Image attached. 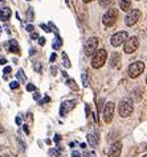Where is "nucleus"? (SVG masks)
<instances>
[{"label":"nucleus","mask_w":147,"mask_h":157,"mask_svg":"<svg viewBox=\"0 0 147 157\" xmlns=\"http://www.w3.org/2000/svg\"><path fill=\"white\" fill-rule=\"evenodd\" d=\"M40 98H41V94L38 93V91H36V93L33 94V99H34V100H38Z\"/></svg>","instance_id":"30"},{"label":"nucleus","mask_w":147,"mask_h":157,"mask_svg":"<svg viewBox=\"0 0 147 157\" xmlns=\"http://www.w3.org/2000/svg\"><path fill=\"white\" fill-rule=\"evenodd\" d=\"M66 85H68L69 87H72L73 90H78V86L76 85V82L73 81V79H68V81H66Z\"/></svg>","instance_id":"21"},{"label":"nucleus","mask_w":147,"mask_h":157,"mask_svg":"<svg viewBox=\"0 0 147 157\" xmlns=\"http://www.w3.org/2000/svg\"><path fill=\"white\" fill-rule=\"evenodd\" d=\"M62 65L65 67H70V62H69V58H68L66 53H62Z\"/></svg>","instance_id":"20"},{"label":"nucleus","mask_w":147,"mask_h":157,"mask_svg":"<svg viewBox=\"0 0 147 157\" xmlns=\"http://www.w3.org/2000/svg\"><path fill=\"white\" fill-rule=\"evenodd\" d=\"M119 7L122 11H129L131 8V0H119Z\"/></svg>","instance_id":"15"},{"label":"nucleus","mask_w":147,"mask_h":157,"mask_svg":"<svg viewBox=\"0 0 147 157\" xmlns=\"http://www.w3.org/2000/svg\"><path fill=\"white\" fill-rule=\"evenodd\" d=\"M48 102H50V98H49V97H46L44 100H42V102H40V104H44V103H48Z\"/></svg>","instance_id":"38"},{"label":"nucleus","mask_w":147,"mask_h":157,"mask_svg":"<svg viewBox=\"0 0 147 157\" xmlns=\"http://www.w3.org/2000/svg\"><path fill=\"white\" fill-rule=\"evenodd\" d=\"M118 111H119V115L122 117H127L133 114L134 111V106H133V102L130 99H123L122 102L119 103V107H118Z\"/></svg>","instance_id":"2"},{"label":"nucleus","mask_w":147,"mask_h":157,"mask_svg":"<svg viewBox=\"0 0 147 157\" xmlns=\"http://www.w3.org/2000/svg\"><path fill=\"white\" fill-rule=\"evenodd\" d=\"M40 27H41L42 29H44V30H45V32H50V30H49V28H48V27H46V25H45V24H41V25H40Z\"/></svg>","instance_id":"36"},{"label":"nucleus","mask_w":147,"mask_h":157,"mask_svg":"<svg viewBox=\"0 0 147 157\" xmlns=\"http://www.w3.org/2000/svg\"><path fill=\"white\" fill-rule=\"evenodd\" d=\"M11 15H12V12H11V10L8 7H4V8L0 10V20H3V21L10 20Z\"/></svg>","instance_id":"12"},{"label":"nucleus","mask_w":147,"mask_h":157,"mask_svg":"<svg viewBox=\"0 0 147 157\" xmlns=\"http://www.w3.org/2000/svg\"><path fill=\"white\" fill-rule=\"evenodd\" d=\"M17 78H19L21 82H25V81H27V79H25V75H24V71L21 70V69H20L19 71H17Z\"/></svg>","instance_id":"23"},{"label":"nucleus","mask_w":147,"mask_h":157,"mask_svg":"<svg viewBox=\"0 0 147 157\" xmlns=\"http://www.w3.org/2000/svg\"><path fill=\"white\" fill-rule=\"evenodd\" d=\"M103 103H105V100H103L102 98H101V99H98V104H97V107H98V112H99V114H101V112H102Z\"/></svg>","instance_id":"24"},{"label":"nucleus","mask_w":147,"mask_h":157,"mask_svg":"<svg viewBox=\"0 0 147 157\" xmlns=\"http://www.w3.org/2000/svg\"><path fill=\"white\" fill-rule=\"evenodd\" d=\"M7 63V59H4V58H0V65H6Z\"/></svg>","instance_id":"41"},{"label":"nucleus","mask_w":147,"mask_h":157,"mask_svg":"<svg viewBox=\"0 0 147 157\" xmlns=\"http://www.w3.org/2000/svg\"><path fill=\"white\" fill-rule=\"evenodd\" d=\"M146 151H147V145H146Z\"/></svg>","instance_id":"52"},{"label":"nucleus","mask_w":147,"mask_h":157,"mask_svg":"<svg viewBox=\"0 0 147 157\" xmlns=\"http://www.w3.org/2000/svg\"><path fill=\"white\" fill-rule=\"evenodd\" d=\"M25 16H27V20H28V21H33V19H34L33 8L29 7V8H28V11H27V13H25Z\"/></svg>","instance_id":"18"},{"label":"nucleus","mask_w":147,"mask_h":157,"mask_svg":"<svg viewBox=\"0 0 147 157\" xmlns=\"http://www.w3.org/2000/svg\"><path fill=\"white\" fill-rule=\"evenodd\" d=\"M0 34H2V28H0Z\"/></svg>","instance_id":"51"},{"label":"nucleus","mask_w":147,"mask_h":157,"mask_svg":"<svg viewBox=\"0 0 147 157\" xmlns=\"http://www.w3.org/2000/svg\"><path fill=\"white\" fill-rule=\"evenodd\" d=\"M141 17H142V13L139 10H133L129 12V15L126 16V19H125V24H126L127 27H131V25L138 23V20H141Z\"/></svg>","instance_id":"6"},{"label":"nucleus","mask_w":147,"mask_h":157,"mask_svg":"<svg viewBox=\"0 0 147 157\" xmlns=\"http://www.w3.org/2000/svg\"><path fill=\"white\" fill-rule=\"evenodd\" d=\"M4 132V128L2 127V124H0V133H3Z\"/></svg>","instance_id":"45"},{"label":"nucleus","mask_w":147,"mask_h":157,"mask_svg":"<svg viewBox=\"0 0 147 157\" xmlns=\"http://www.w3.org/2000/svg\"><path fill=\"white\" fill-rule=\"evenodd\" d=\"M49 155H50L52 157H58V156H60V152L56 151V149H49Z\"/></svg>","instance_id":"25"},{"label":"nucleus","mask_w":147,"mask_h":157,"mask_svg":"<svg viewBox=\"0 0 147 157\" xmlns=\"http://www.w3.org/2000/svg\"><path fill=\"white\" fill-rule=\"evenodd\" d=\"M27 90L28 91H36V87H34V85L29 83V85H27Z\"/></svg>","instance_id":"29"},{"label":"nucleus","mask_w":147,"mask_h":157,"mask_svg":"<svg viewBox=\"0 0 147 157\" xmlns=\"http://www.w3.org/2000/svg\"><path fill=\"white\" fill-rule=\"evenodd\" d=\"M88 140H89L90 144H92V147H97V144H98V141H99L98 133H97V132L89 133V135H88Z\"/></svg>","instance_id":"13"},{"label":"nucleus","mask_w":147,"mask_h":157,"mask_svg":"<svg viewBox=\"0 0 147 157\" xmlns=\"http://www.w3.org/2000/svg\"><path fill=\"white\" fill-rule=\"evenodd\" d=\"M82 85H84V87H88L89 85V81H88V74L86 73H82Z\"/></svg>","instance_id":"22"},{"label":"nucleus","mask_w":147,"mask_h":157,"mask_svg":"<svg viewBox=\"0 0 147 157\" xmlns=\"http://www.w3.org/2000/svg\"><path fill=\"white\" fill-rule=\"evenodd\" d=\"M142 157H147V155H143V156H142Z\"/></svg>","instance_id":"50"},{"label":"nucleus","mask_w":147,"mask_h":157,"mask_svg":"<svg viewBox=\"0 0 147 157\" xmlns=\"http://www.w3.org/2000/svg\"><path fill=\"white\" fill-rule=\"evenodd\" d=\"M65 2H66V4H69V0H65Z\"/></svg>","instance_id":"48"},{"label":"nucleus","mask_w":147,"mask_h":157,"mask_svg":"<svg viewBox=\"0 0 147 157\" xmlns=\"http://www.w3.org/2000/svg\"><path fill=\"white\" fill-rule=\"evenodd\" d=\"M119 62H121V54L119 53H113V56H111V66L113 67L119 66Z\"/></svg>","instance_id":"16"},{"label":"nucleus","mask_w":147,"mask_h":157,"mask_svg":"<svg viewBox=\"0 0 147 157\" xmlns=\"http://www.w3.org/2000/svg\"><path fill=\"white\" fill-rule=\"evenodd\" d=\"M114 103L113 102H107L105 108H103V120H105V123H110L111 120H113V116H114Z\"/></svg>","instance_id":"8"},{"label":"nucleus","mask_w":147,"mask_h":157,"mask_svg":"<svg viewBox=\"0 0 147 157\" xmlns=\"http://www.w3.org/2000/svg\"><path fill=\"white\" fill-rule=\"evenodd\" d=\"M29 54H31V56L36 54V49H34V48H32V49H31V52H29Z\"/></svg>","instance_id":"42"},{"label":"nucleus","mask_w":147,"mask_h":157,"mask_svg":"<svg viewBox=\"0 0 147 157\" xmlns=\"http://www.w3.org/2000/svg\"><path fill=\"white\" fill-rule=\"evenodd\" d=\"M56 57H57V56H56L54 53H53V54H52V56H50V62H53V61L56 59Z\"/></svg>","instance_id":"40"},{"label":"nucleus","mask_w":147,"mask_h":157,"mask_svg":"<svg viewBox=\"0 0 147 157\" xmlns=\"http://www.w3.org/2000/svg\"><path fill=\"white\" fill-rule=\"evenodd\" d=\"M97 48H98V38H97V37H90L89 40L85 42L84 52H85L86 56L92 57V56L97 52Z\"/></svg>","instance_id":"3"},{"label":"nucleus","mask_w":147,"mask_h":157,"mask_svg":"<svg viewBox=\"0 0 147 157\" xmlns=\"http://www.w3.org/2000/svg\"><path fill=\"white\" fill-rule=\"evenodd\" d=\"M16 124H17V125H20V124H21V117H20V116H17V117H16Z\"/></svg>","instance_id":"39"},{"label":"nucleus","mask_w":147,"mask_h":157,"mask_svg":"<svg viewBox=\"0 0 147 157\" xmlns=\"http://www.w3.org/2000/svg\"><path fill=\"white\" fill-rule=\"evenodd\" d=\"M146 83H147V79H146Z\"/></svg>","instance_id":"54"},{"label":"nucleus","mask_w":147,"mask_h":157,"mask_svg":"<svg viewBox=\"0 0 147 157\" xmlns=\"http://www.w3.org/2000/svg\"><path fill=\"white\" fill-rule=\"evenodd\" d=\"M56 71H57V69H56V67H52V75H56V74H57Z\"/></svg>","instance_id":"43"},{"label":"nucleus","mask_w":147,"mask_h":157,"mask_svg":"<svg viewBox=\"0 0 147 157\" xmlns=\"http://www.w3.org/2000/svg\"><path fill=\"white\" fill-rule=\"evenodd\" d=\"M106 58H107V53L105 49H97V52L93 54V58H92V66L94 69H99L103 66V63L106 62Z\"/></svg>","instance_id":"1"},{"label":"nucleus","mask_w":147,"mask_h":157,"mask_svg":"<svg viewBox=\"0 0 147 157\" xmlns=\"http://www.w3.org/2000/svg\"><path fill=\"white\" fill-rule=\"evenodd\" d=\"M2 149H3V147H2V145H0V151H2Z\"/></svg>","instance_id":"49"},{"label":"nucleus","mask_w":147,"mask_h":157,"mask_svg":"<svg viewBox=\"0 0 147 157\" xmlns=\"http://www.w3.org/2000/svg\"><path fill=\"white\" fill-rule=\"evenodd\" d=\"M92 2V0H84V3H90Z\"/></svg>","instance_id":"47"},{"label":"nucleus","mask_w":147,"mask_h":157,"mask_svg":"<svg viewBox=\"0 0 147 157\" xmlns=\"http://www.w3.org/2000/svg\"><path fill=\"white\" fill-rule=\"evenodd\" d=\"M121 152H122V143L117 141V143H114L113 145L110 147L109 157H119L121 156Z\"/></svg>","instance_id":"11"},{"label":"nucleus","mask_w":147,"mask_h":157,"mask_svg":"<svg viewBox=\"0 0 147 157\" xmlns=\"http://www.w3.org/2000/svg\"><path fill=\"white\" fill-rule=\"evenodd\" d=\"M34 70H36L37 73H41V70H42V67H41V63H38V62H36V63H34Z\"/></svg>","instance_id":"26"},{"label":"nucleus","mask_w":147,"mask_h":157,"mask_svg":"<svg viewBox=\"0 0 147 157\" xmlns=\"http://www.w3.org/2000/svg\"><path fill=\"white\" fill-rule=\"evenodd\" d=\"M138 46H139V41H138V38L137 37H130V38H127L126 41H125V53H127V54H131L134 53L137 49H138Z\"/></svg>","instance_id":"7"},{"label":"nucleus","mask_w":147,"mask_h":157,"mask_svg":"<svg viewBox=\"0 0 147 157\" xmlns=\"http://www.w3.org/2000/svg\"><path fill=\"white\" fill-rule=\"evenodd\" d=\"M86 116H90V110H89V106H86Z\"/></svg>","instance_id":"44"},{"label":"nucleus","mask_w":147,"mask_h":157,"mask_svg":"<svg viewBox=\"0 0 147 157\" xmlns=\"http://www.w3.org/2000/svg\"><path fill=\"white\" fill-rule=\"evenodd\" d=\"M0 157H12V156H10V155H3V156H0Z\"/></svg>","instance_id":"46"},{"label":"nucleus","mask_w":147,"mask_h":157,"mask_svg":"<svg viewBox=\"0 0 147 157\" xmlns=\"http://www.w3.org/2000/svg\"><path fill=\"white\" fill-rule=\"evenodd\" d=\"M72 157H81V155H80V152H77V151H74L72 153Z\"/></svg>","instance_id":"37"},{"label":"nucleus","mask_w":147,"mask_h":157,"mask_svg":"<svg viewBox=\"0 0 147 157\" xmlns=\"http://www.w3.org/2000/svg\"><path fill=\"white\" fill-rule=\"evenodd\" d=\"M31 38H33V40H37V38H38V34H37V33H34V32H32Z\"/></svg>","instance_id":"35"},{"label":"nucleus","mask_w":147,"mask_h":157,"mask_svg":"<svg viewBox=\"0 0 147 157\" xmlns=\"http://www.w3.org/2000/svg\"><path fill=\"white\" fill-rule=\"evenodd\" d=\"M114 2H115V0H101V2H99V4H101V7L107 8V7L113 6Z\"/></svg>","instance_id":"19"},{"label":"nucleus","mask_w":147,"mask_h":157,"mask_svg":"<svg viewBox=\"0 0 147 157\" xmlns=\"http://www.w3.org/2000/svg\"><path fill=\"white\" fill-rule=\"evenodd\" d=\"M126 40H127V33L126 32H118V33L113 34V37H111V40H110V44L113 46H119Z\"/></svg>","instance_id":"9"},{"label":"nucleus","mask_w":147,"mask_h":157,"mask_svg":"<svg viewBox=\"0 0 147 157\" xmlns=\"http://www.w3.org/2000/svg\"><path fill=\"white\" fill-rule=\"evenodd\" d=\"M10 87L12 90H16L17 87H19V82H16V81H14V82H11V85H10Z\"/></svg>","instance_id":"27"},{"label":"nucleus","mask_w":147,"mask_h":157,"mask_svg":"<svg viewBox=\"0 0 147 157\" xmlns=\"http://www.w3.org/2000/svg\"><path fill=\"white\" fill-rule=\"evenodd\" d=\"M33 25H31V24H29V25H27V32H29V33H32L33 32Z\"/></svg>","instance_id":"32"},{"label":"nucleus","mask_w":147,"mask_h":157,"mask_svg":"<svg viewBox=\"0 0 147 157\" xmlns=\"http://www.w3.org/2000/svg\"><path fill=\"white\" fill-rule=\"evenodd\" d=\"M143 70H145V63L138 61V62H134L130 65V67H129V75H130V78H137L143 73Z\"/></svg>","instance_id":"4"},{"label":"nucleus","mask_w":147,"mask_h":157,"mask_svg":"<svg viewBox=\"0 0 147 157\" xmlns=\"http://www.w3.org/2000/svg\"><path fill=\"white\" fill-rule=\"evenodd\" d=\"M76 100H68V102H64L61 106H60V115L61 116H66V114L70 110L76 107Z\"/></svg>","instance_id":"10"},{"label":"nucleus","mask_w":147,"mask_h":157,"mask_svg":"<svg viewBox=\"0 0 147 157\" xmlns=\"http://www.w3.org/2000/svg\"><path fill=\"white\" fill-rule=\"evenodd\" d=\"M10 52L11 53H14V54H20V48H19V45H17V42L15 41V40H11L10 41Z\"/></svg>","instance_id":"14"},{"label":"nucleus","mask_w":147,"mask_h":157,"mask_svg":"<svg viewBox=\"0 0 147 157\" xmlns=\"http://www.w3.org/2000/svg\"><path fill=\"white\" fill-rule=\"evenodd\" d=\"M117 17H118V12H117V10L113 8V10H109L105 15H103L102 21L106 27H113V25L115 24V21H117Z\"/></svg>","instance_id":"5"},{"label":"nucleus","mask_w":147,"mask_h":157,"mask_svg":"<svg viewBox=\"0 0 147 157\" xmlns=\"http://www.w3.org/2000/svg\"><path fill=\"white\" fill-rule=\"evenodd\" d=\"M11 70H12L11 66H7L6 69H4V78H7V77H8V74L11 73Z\"/></svg>","instance_id":"28"},{"label":"nucleus","mask_w":147,"mask_h":157,"mask_svg":"<svg viewBox=\"0 0 147 157\" xmlns=\"http://www.w3.org/2000/svg\"><path fill=\"white\" fill-rule=\"evenodd\" d=\"M0 2H3V0H0Z\"/></svg>","instance_id":"55"},{"label":"nucleus","mask_w":147,"mask_h":157,"mask_svg":"<svg viewBox=\"0 0 147 157\" xmlns=\"http://www.w3.org/2000/svg\"><path fill=\"white\" fill-rule=\"evenodd\" d=\"M23 128H24V132H25V133H29V128H28V124H23Z\"/></svg>","instance_id":"33"},{"label":"nucleus","mask_w":147,"mask_h":157,"mask_svg":"<svg viewBox=\"0 0 147 157\" xmlns=\"http://www.w3.org/2000/svg\"><path fill=\"white\" fill-rule=\"evenodd\" d=\"M62 46V40L61 37H58V34H56V38H54V42H53V49H60Z\"/></svg>","instance_id":"17"},{"label":"nucleus","mask_w":147,"mask_h":157,"mask_svg":"<svg viewBox=\"0 0 147 157\" xmlns=\"http://www.w3.org/2000/svg\"><path fill=\"white\" fill-rule=\"evenodd\" d=\"M27 2H31V0H27Z\"/></svg>","instance_id":"53"},{"label":"nucleus","mask_w":147,"mask_h":157,"mask_svg":"<svg viewBox=\"0 0 147 157\" xmlns=\"http://www.w3.org/2000/svg\"><path fill=\"white\" fill-rule=\"evenodd\" d=\"M37 40H38V44H40V45H45V41H46V40H45L44 37H38Z\"/></svg>","instance_id":"31"},{"label":"nucleus","mask_w":147,"mask_h":157,"mask_svg":"<svg viewBox=\"0 0 147 157\" xmlns=\"http://www.w3.org/2000/svg\"><path fill=\"white\" fill-rule=\"evenodd\" d=\"M60 140H61V136L60 135H54V143H58Z\"/></svg>","instance_id":"34"}]
</instances>
